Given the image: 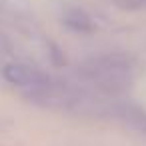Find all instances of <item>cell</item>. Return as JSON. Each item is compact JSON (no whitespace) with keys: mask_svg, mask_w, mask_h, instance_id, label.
<instances>
[{"mask_svg":"<svg viewBox=\"0 0 146 146\" xmlns=\"http://www.w3.org/2000/svg\"><path fill=\"white\" fill-rule=\"evenodd\" d=\"M84 76L102 92H124L134 78V60L126 54H104L92 58L82 68Z\"/></svg>","mask_w":146,"mask_h":146,"instance_id":"cell-1","label":"cell"},{"mask_svg":"<svg viewBox=\"0 0 146 146\" xmlns=\"http://www.w3.org/2000/svg\"><path fill=\"white\" fill-rule=\"evenodd\" d=\"M2 76L12 86L24 88L28 92L40 90V88H44L50 82V78L44 72H40L38 68H34L30 64H22V62H8L2 68Z\"/></svg>","mask_w":146,"mask_h":146,"instance_id":"cell-2","label":"cell"},{"mask_svg":"<svg viewBox=\"0 0 146 146\" xmlns=\"http://www.w3.org/2000/svg\"><path fill=\"white\" fill-rule=\"evenodd\" d=\"M62 22H64L70 30H74V32H92V30H94L92 18H90L84 10H80V8H70V10H66L64 16H62Z\"/></svg>","mask_w":146,"mask_h":146,"instance_id":"cell-3","label":"cell"},{"mask_svg":"<svg viewBox=\"0 0 146 146\" xmlns=\"http://www.w3.org/2000/svg\"><path fill=\"white\" fill-rule=\"evenodd\" d=\"M10 52V40L2 34V32H0V56H2V54H8Z\"/></svg>","mask_w":146,"mask_h":146,"instance_id":"cell-4","label":"cell"}]
</instances>
